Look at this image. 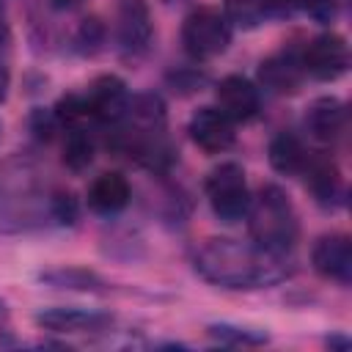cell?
<instances>
[{
    "mask_svg": "<svg viewBox=\"0 0 352 352\" xmlns=\"http://www.w3.org/2000/svg\"><path fill=\"white\" fill-rule=\"evenodd\" d=\"M192 267L206 283L228 292L270 289L294 275L289 256H278L253 242H239L231 236L206 239L195 250Z\"/></svg>",
    "mask_w": 352,
    "mask_h": 352,
    "instance_id": "6da1fadb",
    "label": "cell"
},
{
    "mask_svg": "<svg viewBox=\"0 0 352 352\" xmlns=\"http://www.w3.org/2000/svg\"><path fill=\"white\" fill-rule=\"evenodd\" d=\"M248 236L261 250L289 256L300 236V220L292 198L278 184H264L256 195H250V206L245 214Z\"/></svg>",
    "mask_w": 352,
    "mask_h": 352,
    "instance_id": "7a4b0ae2",
    "label": "cell"
},
{
    "mask_svg": "<svg viewBox=\"0 0 352 352\" xmlns=\"http://www.w3.org/2000/svg\"><path fill=\"white\" fill-rule=\"evenodd\" d=\"M52 190L33 179L30 168L8 173L0 187V231L3 234H30L55 228L52 220Z\"/></svg>",
    "mask_w": 352,
    "mask_h": 352,
    "instance_id": "3957f363",
    "label": "cell"
},
{
    "mask_svg": "<svg viewBox=\"0 0 352 352\" xmlns=\"http://www.w3.org/2000/svg\"><path fill=\"white\" fill-rule=\"evenodd\" d=\"M231 38L234 25L226 11L214 6H198L182 22V47L195 63L223 55L231 47Z\"/></svg>",
    "mask_w": 352,
    "mask_h": 352,
    "instance_id": "277c9868",
    "label": "cell"
},
{
    "mask_svg": "<svg viewBox=\"0 0 352 352\" xmlns=\"http://www.w3.org/2000/svg\"><path fill=\"white\" fill-rule=\"evenodd\" d=\"M204 192L212 214L220 223H239L250 206V187L239 162H220L204 179Z\"/></svg>",
    "mask_w": 352,
    "mask_h": 352,
    "instance_id": "5b68a950",
    "label": "cell"
},
{
    "mask_svg": "<svg viewBox=\"0 0 352 352\" xmlns=\"http://www.w3.org/2000/svg\"><path fill=\"white\" fill-rule=\"evenodd\" d=\"M300 58H302V69L308 77L319 82H333L349 69V44L341 33L324 30L302 47Z\"/></svg>",
    "mask_w": 352,
    "mask_h": 352,
    "instance_id": "8992f818",
    "label": "cell"
},
{
    "mask_svg": "<svg viewBox=\"0 0 352 352\" xmlns=\"http://www.w3.org/2000/svg\"><path fill=\"white\" fill-rule=\"evenodd\" d=\"M82 99H85L88 121H96L110 129L126 116L132 94L118 74H99L88 82V88L82 91Z\"/></svg>",
    "mask_w": 352,
    "mask_h": 352,
    "instance_id": "52a82bcc",
    "label": "cell"
},
{
    "mask_svg": "<svg viewBox=\"0 0 352 352\" xmlns=\"http://www.w3.org/2000/svg\"><path fill=\"white\" fill-rule=\"evenodd\" d=\"M36 327L47 333H110L116 324V316L102 308H80V305H50L36 311L33 316Z\"/></svg>",
    "mask_w": 352,
    "mask_h": 352,
    "instance_id": "ba28073f",
    "label": "cell"
},
{
    "mask_svg": "<svg viewBox=\"0 0 352 352\" xmlns=\"http://www.w3.org/2000/svg\"><path fill=\"white\" fill-rule=\"evenodd\" d=\"M118 50L124 58L138 60L151 50L154 41V25L146 0H124L118 8V25H116Z\"/></svg>",
    "mask_w": 352,
    "mask_h": 352,
    "instance_id": "9c48e42d",
    "label": "cell"
},
{
    "mask_svg": "<svg viewBox=\"0 0 352 352\" xmlns=\"http://www.w3.org/2000/svg\"><path fill=\"white\" fill-rule=\"evenodd\" d=\"M187 135L190 140L206 151V154H223L234 146L236 140V124L214 104H204L198 107L190 121H187Z\"/></svg>",
    "mask_w": 352,
    "mask_h": 352,
    "instance_id": "30bf717a",
    "label": "cell"
},
{
    "mask_svg": "<svg viewBox=\"0 0 352 352\" xmlns=\"http://www.w3.org/2000/svg\"><path fill=\"white\" fill-rule=\"evenodd\" d=\"M311 267L324 280L349 286L352 283V239L341 231L322 234L311 248Z\"/></svg>",
    "mask_w": 352,
    "mask_h": 352,
    "instance_id": "8fae6325",
    "label": "cell"
},
{
    "mask_svg": "<svg viewBox=\"0 0 352 352\" xmlns=\"http://www.w3.org/2000/svg\"><path fill=\"white\" fill-rule=\"evenodd\" d=\"M214 107H220L234 124H248L261 110V91L245 74H226L214 85Z\"/></svg>",
    "mask_w": 352,
    "mask_h": 352,
    "instance_id": "7c38bea8",
    "label": "cell"
},
{
    "mask_svg": "<svg viewBox=\"0 0 352 352\" xmlns=\"http://www.w3.org/2000/svg\"><path fill=\"white\" fill-rule=\"evenodd\" d=\"M258 88L270 91V94H278V96H286V94H294L300 91L302 80H305V69H302V58L297 50H278L272 55H267L261 63H258Z\"/></svg>",
    "mask_w": 352,
    "mask_h": 352,
    "instance_id": "4fadbf2b",
    "label": "cell"
},
{
    "mask_svg": "<svg viewBox=\"0 0 352 352\" xmlns=\"http://www.w3.org/2000/svg\"><path fill=\"white\" fill-rule=\"evenodd\" d=\"M132 201V184L121 170H104L99 173L85 192V204L94 214L116 217L121 214Z\"/></svg>",
    "mask_w": 352,
    "mask_h": 352,
    "instance_id": "5bb4252c",
    "label": "cell"
},
{
    "mask_svg": "<svg viewBox=\"0 0 352 352\" xmlns=\"http://www.w3.org/2000/svg\"><path fill=\"white\" fill-rule=\"evenodd\" d=\"M305 187L314 195V201L322 209H336L344 201V179L338 165L324 154H308V162L302 168Z\"/></svg>",
    "mask_w": 352,
    "mask_h": 352,
    "instance_id": "9a60e30c",
    "label": "cell"
},
{
    "mask_svg": "<svg viewBox=\"0 0 352 352\" xmlns=\"http://www.w3.org/2000/svg\"><path fill=\"white\" fill-rule=\"evenodd\" d=\"M302 124L316 143H336L346 126V104L338 96H316L305 107Z\"/></svg>",
    "mask_w": 352,
    "mask_h": 352,
    "instance_id": "2e32d148",
    "label": "cell"
},
{
    "mask_svg": "<svg viewBox=\"0 0 352 352\" xmlns=\"http://www.w3.org/2000/svg\"><path fill=\"white\" fill-rule=\"evenodd\" d=\"M38 280L50 289H63V292H85V294L113 292V283L88 267H50L38 272Z\"/></svg>",
    "mask_w": 352,
    "mask_h": 352,
    "instance_id": "e0dca14e",
    "label": "cell"
},
{
    "mask_svg": "<svg viewBox=\"0 0 352 352\" xmlns=\"http://www.w3.org/2000/svg\"><path fill=\"white\" fill-rule=\"evenodd\" d=\"M308 148L305 143L300 140V135L283 129L278 135H272L270 146H267V160H270V168L275 173H283V176H297L302 173L305 162H308Z\"/></svg>",
    "mask_w": 352,
    "mask_h": 352,
    "instance_id": "ac0fdd59",
    "label": "cell"
},
{
    "mask_svg": "<svg viewBox=\"0 0 352 352\" xmlns=\"http://www.w3.org/2000/svg\"><path fill=\"white\" fill-rule=\"evenodd\" d=\"M96 154V140L94 135L85 129V124L69 126L63 129V148H60V160L72 173H82Z\"/></svg>",
    "mask_w": 352,
    "mask_h": 352,
    "instance_id": "d6986e66",
    "label": "cell"
},
{
    "mask_svg": "<svg viewBox=\"0 0 352 352\" xmlns=\"http://www.w3.org/2000/svg\"><path fill=\"white\" fill-rule=\"evenodd\" d=\"M206 336L226 346H264L270 341V333L264 327H248L234 322H212L206 324Z\"/></svg>",
    "mask_w": 352,
    "mask_h": 352,
    "instance_id": "ffe728a7",
    "label": "cell"
},
{
    "mask_svg": "<svg viewBox=\"0 0 352 352\" xmlns=\"http://www.w3.org/2000/svg\"><path fill=\"white\" fill-rule=\"evenodd\" d=\"M107 41V25L99 16H85L74 30V50L80 55H96Z\"/></svg>",
    "mask_w": 352,
    "mask_h": 352,
    "instance_id": "44dd1931",
    "label": "cell"
},
{
    "mask_svg": "<svg viewBox=\"0 0 352 352\" xmlns=\"http://www.w3.org/2000/svg\"><path fill=\"white\" fill-rule=\"evenodd\" d=\"M223 11L231 19V25H242V28H256L258 22L267 19L264 0H226Z\"/></svg>",
    "mask_w": 352,
    "mask_h": 352,
    "instance_id": "7402d4cb",
    "label": "cell"
},
{
    "mask_svg": "<svg viewBox=\"0 0 352 352\" xmlns=\"http://www.w3.org/2000/svg\"><path fill=\"white\" fill-rule=\"evenodd\" d=\"M80 217V204L77 198L63 190V187H55L52 190V220H55V228H72Z\"/></svg>",
    "mask_w": 352,
    "mask_h": 352,
    "instance_id": "603a6c76",
    "label": "cell"
},
{
    "mask_svg": "<svg viewBox=\"0 0 352 352\" xmlns=\"http://www.w3.org/2000/svg\"><path fill=\"white\" fill-rule=\"evenodd\" d=\"M28 124H30V132H33L38 140H44V143L52 140L58 132H63L60 124H58V118H55V113H52V107H36V110L30 113Z\"/></svg>",
    "mask_w": 352,
    "mask_h": 352,
    "instance_id": "cb8c5ba5",
    "label": "cell"
},
{
    "mask_svg": "<svg viewBox=\"0 0 352 352\" xmlns=\"http://www.w3.org/2000/svg\"><path fill=\"white\" fill-rule=\"evenodd\" d=\"M302 11L322 25H330L338 14V0H302Z\"/></svg>",
    "mask_w": 352,
    "mask_h": 352,
    "instance_id": "d4e9b609",
    "label": "cell"
},
{
    "mask_svg": "<svg viewBox=\"0 0 352 352\" xmlns=\"http://www.w3.org/2000/svg\"><path fill=\"white\" fill-rule=\"evenodd\" d=\"M168 80H170L173 88H179V91H195L198 85L206 82V74H201L195 66H184V69H176Z\"/></svg>",
    "mask_w": 352,
    "mask_h": 352,
    "instance_id": "484cf974",
    "label": "cell"
},
{
    "mask_svg": "<svg viewBox=\"0 0 352 352\" xmlns=\"http://www.w3.org/2000/svg\"><path fill=\"white\" fill-rule=\"evenodd\" d=\"M267 16H292L302 11V0H264Z\"/></svg>",
    "mask_w": 352,
    "mask_h": 352,
    "instance_id": "4316f807",
    "label": "cell"
},
{
    "mask_svg": "<svg viewBox=\"0 0 352 352\" xmlns=\"http://www.w3.org/2000/svg\"><path fill=\"white\" fill-rule=\"evenodd\" d=\"M8 88H11V72H8L6 60L0 58V104L6 102V96H8Z\"/></svg>",
    "mask_w": 352,
    "mask_h": 352,
    "instance_id": "83f0119b",
    "label": "cell"
},
{
    "mask_svg": "<svg viewBox=\"0 0 352 352\" xmlns=\"http://www.w3.org/2000/svg\"><path fill=\"white\" fill-rule=\"evenodd\" d=\"M327 346H330V349H341V352H344V349H349V346H352V341H349L346 336L336 333V336H330V338H327Z\"/></svg>",
    "mask_w": 352,
    "mask_h": 352,
    "instance_id": "f1b7e54d",
    "label": "cell"
},
{
    "mask_svg": "<svg viewBox=\"0 0 352 352\" xmlns=\"http://www.w3.org/2000/svg\"><path fill=\"white\" fill-rule=\"evenodd\" d=\"M11 330V316H8V305L0 300V336H6Z\"/></svg>",
    "mask_w": 352,
    "mask_h": 352,
    "instance_id": "f546056e",
    "label": "cell"
},
{
    "mask_svg": "<svg viewBox=\"0 0 352 352\" xmlns=\"http://www.w3.org/2000/svg\"><path fill=\"white\" fill-rule=\"evenodd\" d=\"M50 3H52V8H58V11H72V8L82 6V0H50Z\"/></svg>",
    "mask_w": 352,
    "mask_h": 352,
    "instance_id": "4dcf8cb0",
    "label": "cell"
}]
</instances>
